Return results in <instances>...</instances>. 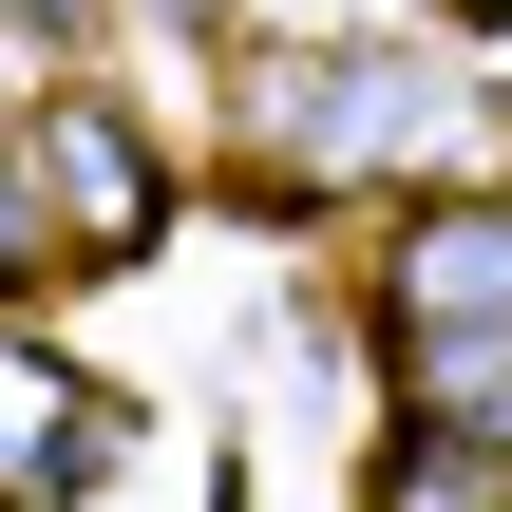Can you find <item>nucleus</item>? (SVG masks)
Wrapping results in <instances>:
<instances>
[{"instance_id": "nucleus-1", "label": "nucleus", "mask_w": 512, "mask_h": 512, "mask_svg": "<svg viewBox=\"0 0 512 512\" xmlns=\"http://www.w3.org/2000/svg\"><path fill=\"white\" fill-rule=\"evenodd\" d=\"M152 228H171V152H152L95 76L19 95V152H0V247H152Z\"/></svg>"}, {"instance_id": "nucleus-2", "label": "nucleus", "mask_w": 512, "mask_h": 512, "mask_svg": "<svg viewBox=\"0 0 512 512\" xmlns=\"http://www.w3.org/2000/svg\"><path fill=\"white\" fill-rule=\"evenodd\" d=\"M380 323L399 342H475V323H512V209H399L380 228Z\"/></svg>"}]
</instances>
